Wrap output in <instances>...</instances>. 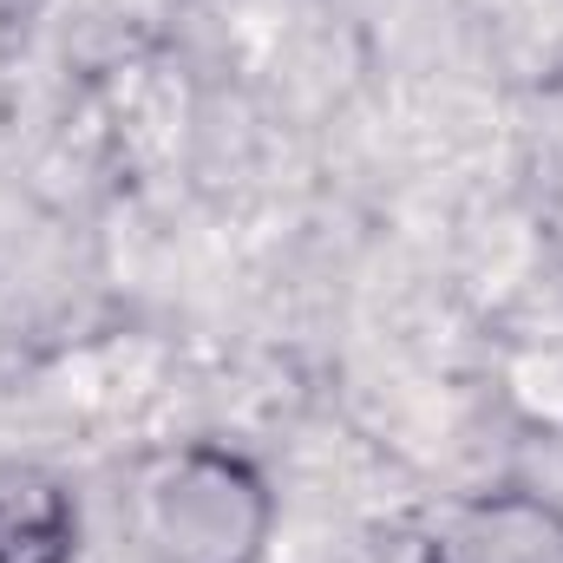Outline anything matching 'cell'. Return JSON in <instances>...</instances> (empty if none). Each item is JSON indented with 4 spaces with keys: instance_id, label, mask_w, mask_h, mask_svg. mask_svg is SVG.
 Returning a JSON list of instances; mask_svg holds the SVG:
<instances>
[{
    "instance_id": "6da1fadb",
    "label": "cell",
    "mask_w": 563,
    "mask_h": 563,
    "mask_svg": "<svg viewBox=\"0 0 563 563\" xmlns=\"http://www.w3.org/2000/svg\"><path fill=\"white\" fill-rule=\"evenodd\" d=\"M119 525L139 563H263L276 544V485L223 439H170L132 459Z\"/></svg>"
},
{
    "instance_id": "277c9868",
    "label": "cell",
    "mask_w": 563,
    "mask_h": 563,
    "mask_svg": "<svg viewBox=\"0 0 563 563\" xmlns=\"http://www.w3.org/2000/svg\"><path fill=\"white\" fill-rule=\"evenodd\" d=\"M13 7H20V0H0V26H7V20H13Z\"/></svg>"
},
{
    "instance_id": "3957f363",
    "label": "cell",
    "mask_w": 563,
    "mask_h": 563,
    "mask_svg": "<svg viewBox=\"0 0 563 563\" xmlns=\"http://www.w3.org/2000/svg\"><path fill=\"white\" fill-rule=\"evenodd\" d=\"M79 498L46 465L0 459V563H73Z\"/></svg>"
},
{
    "instance_id": "7a4b0ae2",
    "label": "cell",
    "mask_w": 563,
    "mask_h": 563,
    "mask_svg": "<svg viewBox=\"0 0 563 563\" xmlns=\"http://www.w3.org/2000/svg\"><path fill=\"white\" fill-rule=\"evenodd\" d=\"M420 563H563V505L531 485H498L445 505Z\"/></svg>"
}]
</instances>
